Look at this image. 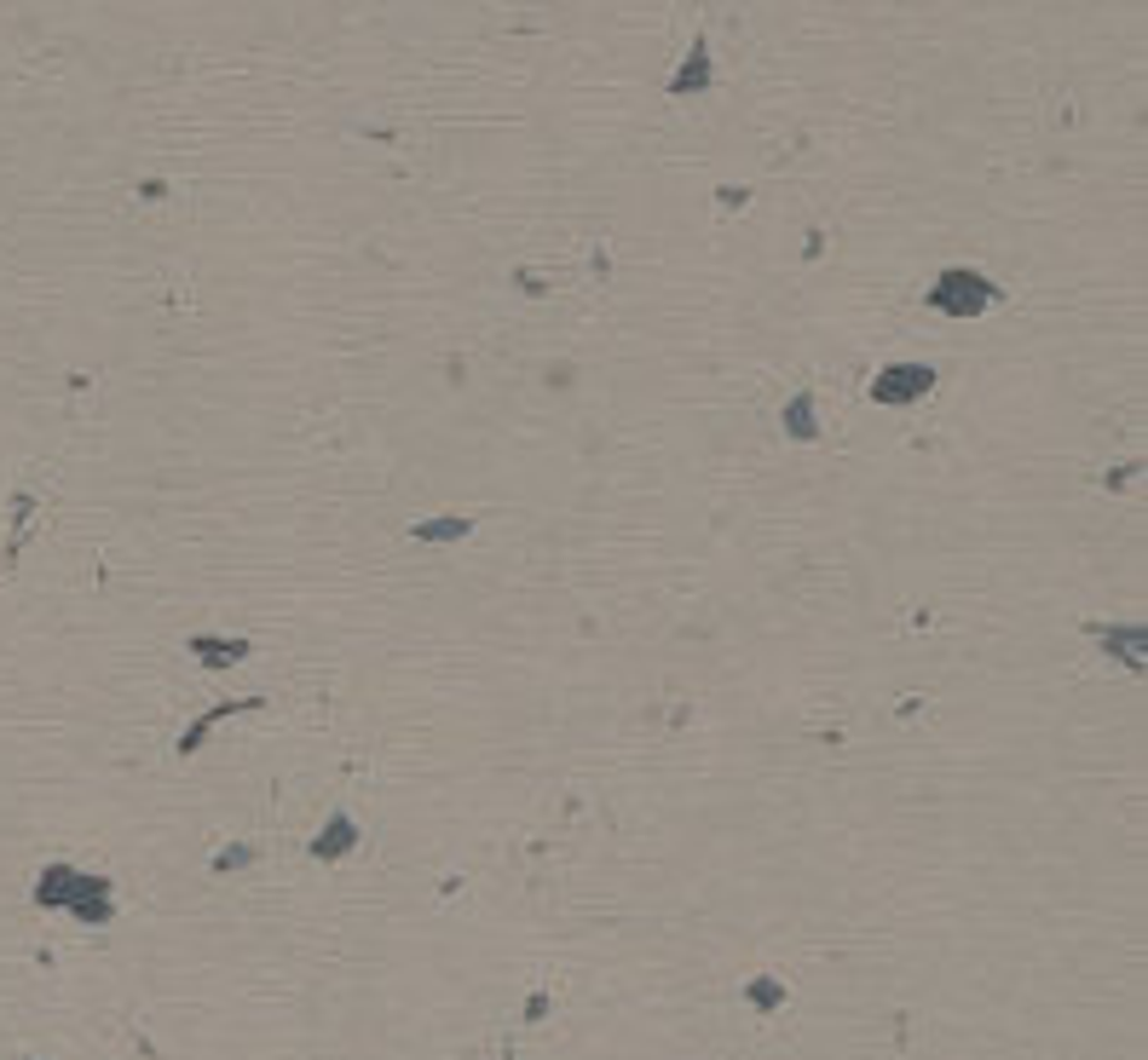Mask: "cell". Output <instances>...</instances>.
Returning a JSON list of instances; mask_svg holds the SVG:
<instances>
[{
    "label": "cell",
    "mask_w": 1148,
    "mask_h": 1060,
    "mask_svg": "<svg viewBox=\"0 0 1148 1060\" xmlns=\"http://www.w3.org/2000/svg\"><path fill=\"white\" fill-rule=\"evenodd\" d=\"M930 380H935L930 369H889V375L877 380V398H883V404H907V398H918L912 387H930Z\"/></svg>",
    "instance_id": "obj_1"
}]
</instances>
